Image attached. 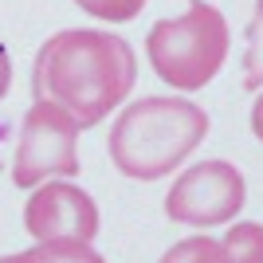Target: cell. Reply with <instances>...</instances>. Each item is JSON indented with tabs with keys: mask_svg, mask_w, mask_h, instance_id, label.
I'll list each match as a JSON object with an SVG mask.
<instances>
[{
	"mask_svg": "<svg viewBox=\"0 0 263 263\" xmlns=\"http://www.w3.org/2000/svg\"><path fill=\"white\" fill-rule=\"evenodd\" d=\"M248 185L243 173L232 161H197L193 169L173 181L169 197H165V216L185 228H220L240 216Z\"/></svg>",
	"mask_w": 263,
	"mask_h": 263,
	"instance_id": "5",
	"label": "cell"
},
{
	"mask_svg": "<svg viewBox=\"0 0 263 263\" xmlns=\"http://www.w3.org/2000/svg\"><path fill=\"white\" fill-rule=\"evenodd\" d=\"M83 12H90V16H99V20H110V24H126L134 20L138 12H142L145 0H75Z\"/></svg>",
	"mask_w": 263,
	"mask_h": 263,
	"instance_id": "11",
	"label": "cell"
},
{
	"mask_svg": "<svg viewBox=\"0 0 263 263\" xmlns=\"http://www.w3.org/2000/svg\"><path fill=\"white\" fill-rule=\"evenodd\" d=\"M228 20L224 12L193 0L185 16L157 20L145 35V55L161 83L177 90H200L220 75L228 59Z\"/></svg>",
	"mask_w": 263,
	"mask_h": 263,
	"instance_id": "3",
	"label": "cell"
},
{
	"mask_svg": "<svg viewBox=\"0 0 263 263\" xmlns=\"http://www.w3.org/2000/svg\"><path fill=\"white\" fill-rule=\"evenodd\" d=\"M79 173V126L51 102H35L24 114L16 157H12V185L35 189L51 177Z\"/></svg>",
	"mask_w": 263,
	"mask_h": 263,
	"instance_id": "4",
	"label": "cell"
},
{
	"mask_svg": "<svg viewBox=\"0 0 263 263\" xmlns=\"http://www.w3.org/2000/svg\"><path fill=\"white\" fill-rule=\"evenodd\" d=\"M224 252L232 263H263V224L240 220L224 232Z\"/></svg>",
	"mask_w": 263,
	"mask_h": 263,
	"instance_id": "8",
	"label": "cell"
},
{
	"mask_svg": "<svg viewBox=\"0 0 263 263\" xmlns=\"http://www.w3.org/2000/svg\"><path fill=\"white\" fill-rule=\"evenodd\" d=\"M161 263H232L224 243L212 240V236H189V240H177L169 252L161 255Z\"/></svg>",
	"mask_w": 263,
	"mask_h": 263,
	"instance_id": "9",
	"label": "cell"
},
{
	"mask_svg": "<svg viewBox=\"0 0 263 263\" xmlns=\"http://www.w3.org/2000/svg\"><path fill=\"white\" fill-rule=\"evenodd\" d=\"M209 138L204 106L173 95H149L126 106L110 130V161L130 181H161Z\"/></svg>",
	"mask_w": 263,
	"mask_h": 263,
	"instance_id": "2",
	"label": "cell"
},
{
	"mask_svg": "<svg viewBox=\"0 0 263 263\" xmlns=\"http://www.w3.org/2000/svg\"><path fill=\"white\" fill-rule=\"evenodd\" d=\"M8 87H12V59L4 51V44H0V99L8 95Z\"/></svg>",
	"mask_w": 263,
	"mask_h": 263,
	"instance_id": "12",
	"label": "cell"
},
{
	"mask_svg": "<svg viewBox=\"0 0 263 263\" xmlns=\"http://www.w3.org/2000/svg\"><path fill=\"white\" fill-rule=\"evenodd\" d=\"M243 87H248V90H263V0H255V16H252V24H248Z\"/></svg>",
	"mask_w": 263,
	"mask_h": 263,
	"instance_id": "10",
	"label": "cell"
},
{
	"mask_svg": "<svg viewBox=\"0 0 263 263\" xmlns=\"http://www.w3.org/2000/svg\"><path fill=\"white\" fill-rule=\"evenodd\" d=\"M24 228L35 243L44 240H83L99 236V204L71 181H44L24 204Z\"/></svg>",
	"mask_w": 263,
	"mask_h": 263,
	"instance_id": "6",
	"label": "cell"
},
{
	"mask_svg": "<svg viewBox=\"0 0 263 263\" xmlns=\"http://www.w3.org/2000/svg\"><path fill=\"white\" fill-rule=\"evenodd\" d=\"M0 263H106V259L83 240H44L28 252L4 255Z\"/></svg>",
	"mask_w": 263,
	"mask_h": 263,
	"instance_id": "7",
	"label": "cell"
},
{
	"mask_svg": "<svg viewBox=\"0 0 263 263\" xmlns=\"http://www.w3.org/2000/svg\"><path fill=\"white\" fill-rule=\"evenodd\" d=\"M252 130H255V138L263 142V90H259V99H255V106H252Z\"/></svg>",
	"mask_w": 263,
	"mask_h": 263,
	"instance_id": "13",
	"label": "cell"
},
{
	"mask_svg": "<svg viewBox=\"0 0 263 263\" xmlns=\"http://www.w3.org/2000/svg\"><path fill=\"white\" fill-rule=\"evenodd\" d=\"M138 83V55L114 32L67 28L55 32L32 63L35 102H51L71 114L79 130L99 126Z\"/></svg>",
	"mask_w": 263,
	"mask_h": 263,
	"instance_id": "1",
	"label": "cell"
}]
</instances>
